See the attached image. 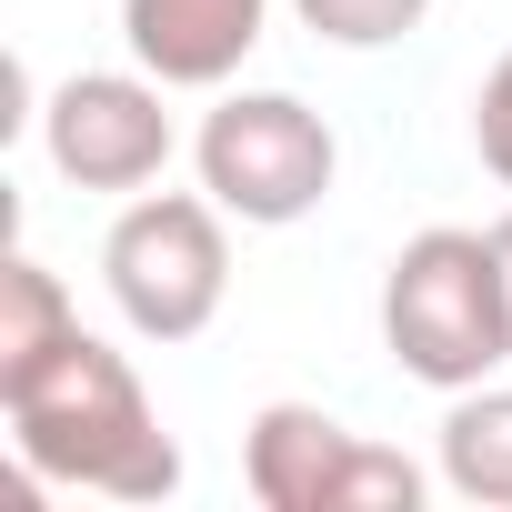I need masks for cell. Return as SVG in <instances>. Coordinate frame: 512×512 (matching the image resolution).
Instances as JSON below:
<instances>
[{
    "label": "cell",
    "instance_id": "1",
    "mask_svg": "<svg viewBox=\"0 0 512 512\" xmlns=\"http://www.w3.org/2000/svg\"><path fill=\"white\" fill-rule=\"evenodd\" d=\"M11 412V452L31 482H71L101 502H171L181 492V442L161 432L131 352H111L101 332H71L41 372H21L0 392Z\"/></svg>",
    "mask_w": 512,
    "mask_h": 512
},
{
    "label": "cell",
    "instance_id": "2",
    "mask_svg": "<svg viewBox=\"0 0 512 512\" xmlns=\"http://www.w3.org/2000/svg\"><path fill=\"white\" fill-rule=\"evenodd\" d=\"M382 352L442 402L512 362V292H502L492 231L432 221V231H412L392 251V272H382Z\"/></svg>",
    "mask_w": 512,
    "mask_h": 512
},
{
    "label": "cell",
    "instance_id": "3",
    "mask_svg": "<svg viewBox=\"0 0 512 512\" xmlns=\"http://www.w3.org/2000/svg\"><path fill=\"white\" fill-rule=\"evenodd\" d=\"M231 211L211 191H131L111 241H101V282L111 312L141 342H201L231 302Z\"/></svg>",
    "mask_w": 512,
    "mask_h": 512
},
{
    "label": "cell",
    "instance_id": "4",
    "mask_svg": "<svg viewBox=\"0 0 512 512\" xmlns=\"http://www.w3.org/2000/svg\"><path fill=\"white\" fill-rule=\"evenodd\" d=\"M191 171L201 191L251 221V231H292L332 201V171H342V141L312 101L292 91H221L191 131Z\"/></svg>",
    "mask_w": 512,
    "mask_h": 512
},
{
    "label": "cell",
    "instance_id": "5",
    "mask_svg": "<svg viewBox=\"0 0 512 512\" xmlns=\"http://www.w3.org/2000/svg\"><path fill=\"white\" fill-rule=\"evenodd\" d=\"M241 482H251V502H272V512H412L422 502V462L362 442L322 402H262V412H251Z\"/></svg>",
    "mask_w": 512,
    "mask_h": 512
},
{
    "label": "cell",
    "instance_id": "6",
    "mask_svg": "<svg viewBox=\"0 0 512 512\" xmlns=\"http://www.w3.org/2000/svg\"><path fill=\"white\" fill-rule=\"evenodd\" d=\"M171 81L151 71H71L51 101H41V151L71 191H151L181 151L171 111H161Z\"/></svg>",
    "mask_w": 512,
    "mask_h": 512
},
{
    "label": "cell",
    "instance_id": "7",
    "mask_svg": "<svg viewBox=\"0 0 512 512\" xmlns=\"http://www.w3.org/2000/svg\"><path fill=\"white\" fill-rule=\"evenodd\" d=\"M272 0H121V41L171 91H231V71L262 51Z\"/></svg>",
    "mask_w": 512,
    "mask_h": 512
},
{
    "label": "cell",
    "instance_id": "8",
    "mask_svg": "<svg viewBox=\"0 0 512 512\" xmlns=\"http://www.w3.org/2000/svg\"><path fill=\"white\" fill-rule=\"evenodd\" d=\"M442 482L482 512H512V382H472L442 412Z\"/></svg>",
    "mask_w": 512,
    "mask_h": 512
},
{
    "label": "cell",
    "instance_id": "9",
    "mask_svg": "<svg viewBox=\"0 0 512 512\" xmlns=\"http://www.w3.org/2000/svg\"><path fill=\"white\" fill-rule=\"evenodd\" d=\"M71 332H81V312H71L61 272L31 262V251H11V262H0V392H11L21 372H41Z\"/></svg>",
    "mask_w": 512,
    "mask_h": 512
},
{
    "label": "cell",
    "instance_id": "10",
    "mask_svg": "<svg viewBox=\"0 0 512 512\" xmlns=\"http://www.w3.org/2000/svg\"><path fill=\"white\" fill-rule=\"evenodd\" d=\"M292 21L332 51H392L432 21V0H292Z\"/></svg>",
    "mask_w": 512,
    "mask_h": 512
},
{
    "label": "cell",
    "instance_id": "11",
    "mask_svg": "<svg viewBox=\"0 0 512 512\" xmlns=\"http://www.w3.org/2000/svg\"><path fill=\"white\" fill-rule=\"evenodd\" d=\"M472 151H482V171L512 191V51L482 71V91H472Z\"/></svg>",
    "mask_w": 512,
    "mask_h": 512
},
{
    "label": "cell",
    "instance_id": "12",
    "mask_svg": "<svg viewBox=\"0 0 512 512\" xmlns=\"http://www.w3.org/2000/svg\"><path fill=\"white\" fill-rule=\"evenodd\" d=\"M492 251H502V292H512V211L492 221Z\"/></svg>",
    "mask_w": 512,
    "mask_h": 512
}]
</instances>
